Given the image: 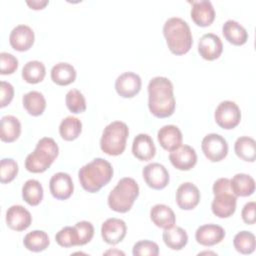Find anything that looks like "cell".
I'll use <instances>...</instances> for the list:
<instances>
[{
	"instance_id": "cell-1",
	"label": "cell",
	"mask_w": 256,
	"mask_h": 256,
	"mask_svg": "<svg viewBox=\"0 0 256 256\" xmlns=\"http://www.w3.org/2000/svg\"><path fill=\"white\" fill-rule=\"evenodd\" d=\"M172 82L162 76L154 77L148 84V107L157 118L170 117L175 110Z\"/></svg>"
},
{
	"instance_id": "cell-2",
	"label": "cell",
	"mask_w": 256,
	"mask_h": 256,
	"mask_svg": "<svg viewBox=\"0 0 256 256\" xmlns=\"http://www.w3.org/2000/svg\"><path fill=\"white\" fill-rule=\"evenodd\" d=\"M112 176V165L103 158L93 159L78 171V178L82 188L90 193L98 192L110 182Z\"/></svg>"
},
{
	"instance_id": "cell-3",
	"label": "cell",
	"mask_w": 256,
	"mask_h": 256,
	"mask_svg": "<svg viewBox=\"0 0 256 256\" xmlns=\"http://www.w3.org/2000/svg\"><path fill=\"white\" fill-rule=\"evenodd\" d=\"M163 34L169 50L175 55L186 54L193 43L190 27L179 17L167 19L163 26Z\"/></svg>"
},
{
	"instance_id": "cell-4",
	"label": "cell",
	"mask_w": 256,
	"mask_h": 256,
	"mask_svg": "<svg viewBox=\"0 0 256 256\" xmlns=\"http://www.w3.org/2000/svg\"><path fill=\"white\" fill-rule=\"evenodd\" d=\"M58 153L59 148L54 139L43 137L38 141L34 151L27 155L25 168L32 173H42L51 166Z\"/></svg>"
},
{
	"instance_id": "cell-5",
	"label": "cell",
	"mask_w": 256,
	"mask_h": 256,
	"mask_svg": "<svg viewBox=\"0 0 256 256\" xmlns=\"http://www.w3.org/2000/svg\"><path fill=\"white\" fill-rule=\"evenodd\" d=\"M139 195L137 182L130 177L122 178L108 195V206L115 212H128Z\"/></svg>"
},
{
	"instance_id": "cell-6",
	"label": "cell",
	"mask_w": 256,
	"mask_h": 256,
	"mask_svg": "<svg viewBox=\"0 0 256 256\" xmlns=\"http://www.w3.org/2000/svg\"><path fill=\"white\" fill-rule=\"evenodd\" d=\"M214 199L211 203V209L215 216L219 218H228L236 210L237 196L232 192L230 179L219 178L213 184Z\"/></svg>"
},
{
	"instance_id": "cell-7",
	"label": "cell",
	"mask_w": 256,
	"mask_h": 256,
	"mask_svg": "<svg viewBox=\"0 0 256 256\" xmlns=\"http://www.w3.org/2000/svg\"><path fill=\"white\" fill-rule=\"evenodd\" d=\"M129 128L122 121H114L108 124L100 139L101 150L110 156H117L124 152Z\"/></svg>"
},
{
	"instance_id": "cell-8",
	"label": "cell",
	"mask_w": 256,
	"mask_h": 256,
	"mask_svg": "<svg viewBox=\"0 0 256 256\" xmlns=\"http://www.w3.org/2000/svg\"><path fill=\"white\" fill-rule=\"evenodd\" d=\"M214 118L218 126L230 130L235 128L241 120V111L238 105L230 100L222 101L216 108Z\"/></svg>"
},
{
	"instance_id": "cell-9",
	"label": "cell",
	"mask_w": 256,
	"mask_h": 256,
	"mask_svg": "<svg viewBox=\"0 0 256 256\" xmlns=\"http://www.w3.org/2000/svg\"><path fill=\"white\" fill-rule=\"evenodd\" d=\"M201 148L206 158L212 162H219L228 154L227 141L224 137L216 133L206 135L202 140Z\"/></svg>"
},
{
	"instance_id": "cell-10",
	"label": "cell",
	"mask_w": 256,
	"mask_h": 256,
	"mask_svg": "<svg viewBox=\"0 0 256 256\" xmlns=\"http://www.w3.org/2000/svg\"><path fill=\"white\" fill-rule=\"evenodd\" d=\"M142 175L146 184L155 190H161L169 183V173L160 163L146 165L142 170Z\"/></svg>"
},
{
	"instance_id": "cell-11",
	"label": "cell",
	"mask_w": 256,
	"mask_h": 256,
	"mask_svg": "<svg viewBox=\"0 0 256 256\" xmlns=\"http://www.w3.org/2000/svg\"><path fill=\"white\" fill-rule=\"evenodd\" d=\"M141 78L133 72H125L119 75L115 81L116 92L123 98H132L141 90Z\"/></svg>"
},
{
	"instance_id": "cell-12",
	"label": "cell",
	"mask_w": 256,
	"mask_h": 256,
	"mask_svg": "<svg viewBox=\"0 0 256 256\" xmlns=\"http://www.w3.org/2000/svg\"><path fill=\"white\" fill-rule=\"evenodd\" d=\"M171 164L178 170L187 171L192 169L197 162V154L189 145H180L169 154Z\"/></svg>"
},
{
	"instance_id": "cell-13",
	"label": "cell",
	"mask_w": 256,
	"mask_h": 256,
	"mask_svg": "<svg viewBox=\"0 0 256 256\" xmlns=\"http://www.w3.org/2000/svg\"><path fill=\"white\" fill-rule=\"evenodd\" d=\"M188 3L192 5L190 14L196 25L200 27H207L213 23L215 19V10L210 1H188Z\"/></svg>"
},
{
	"instance_id": "cell-14",
	"label": "cell",
	"mask_w": 256,
	"mask_h": 256,
	"mask_svg": "<svg viewBox=\"0 0 256 256\" xmlns=\"http://www.w3.org/2000/svg\"><path fill=\"white\" fill-rule=\"evenodd\" d=\"M49 189L54 198L58 200L68 199L74 190L71 176L65 172L55 173L50 179Z\"/></svg>"
},
{
	"instance_id": "cell-15",
	"label": "cell",
	"mask_w": 256,
	"mask_h": 256,
	"mask_svg": "<svg viewBox=\"0 0 256 256\" xmlns=\"http://www.w3.org/2000/svg\"><path fill=\"white\" fill-rule=\"evenodd\" d=\"M126 231L127 227L125 222L118 218H109L104 221L101 226V236L103 240L110 245L121 242L126 236Z\"/></svg>"
},
{
	"instance_id": "cell-16",
	"label": "cell",
	"mask_w": 256,
	"mask_h": 256,
	"mask_svg": "<svg viewBox=\"0 0 256 256\" xmlns=\"http://www.w3.org/2000/svg\"><path fill=\"white\" fill-rule=\"evenodd\" d=\"M222 51V41L216 34L206 33L200 38L198 43V52L203 59L208 61L215 60L220 57Z\"/></svg>"
},
{
	"instance_id": "cell-17",
	"label": "cell",
	"mask_w": 256,
	"mask_h": 256,
	"mask_svg": "<svg viewBox=\"0 0 256 256\" xmlns=\"http://www.w3.org/2000/svg\"><path fill=\"white\" fill-rule=\"evenodd\" d=\"M34 32L27 25H18L14 27L9 35V43L11 47L20 52L29 50L34 43Z\"/></svg>"
},
{
	"instance_id": "cell-18",
	"label": "cell",
	"mask_w": 256,
	"mask_h": 256,
	"mask_svg": "<svg viewBox=\"0 0 256 256\" xmlns=\"http://www.w3.org/2000/svg\"><path fill=\"white\" fill-rule=\"evenodd\" d=\"M200 201V192L197 186L191 182L182 183L176 191V202L183 210L194 209Z\"/></svg>"
},
{
	"instance_id": "cell-19",
	"label": "cell",
	"mask_w": 256,
	"mask_h": 256,
	"mask_svg": "<svg viewBox=\"0 0 256 256\" xmlns=\"http://www.w3.org/2000/svg\"><path fill=\"white\" fill-rule=\"evenodd\" d=\"M32 222L30 212L21 205H13L6 211V224L14 231L27 229Z\"/></svg>"
},
{
	"instance_id": "cell-20",
	"label": "cell",
	"mask_w": 256,
	"mask_h": 256,
	"mask_svg": "<svg viewBox=\"0 0 256 256\" xmlns=\"http://www.w3.org/2000/svg\"><path fill=\"white\" fill-rule=\"evenodd\" d=\"M225 237V230L216 224H205L197 228L196 241L203 246H213L220 243Z\"/></svg>"
},
{
	"instance_id": "cell-21",
	"label": "cell",
	"mask_w": 256,
	"mask_h": 256,
	"mask_svg": "<svg viewBox=\"0 0 256 256\" xmlns=\"http://www.w3.org/2000/svg\"><path fill=\"white\" fill-rule=\"evenodd\" d=\"M132 153L140 161L151 160L156 153L153 139L148 134H138L132 143Z\"/></svg>"
},
{
	"instance_id": "cell-22",
	"label": "cell",
	"mask_w": 256,
	"mask_h": 256,
	"mask_svg": "<svg viewBox=\"0 0 256 256\" xmlns=\"http://www.w3.org/2000/svg\"><path fill=\"white\" fill-rule=\"evenodd\" d=\"M158 142L167 151H173L182 145V133L175 125H165L157 133Z\"/></svg>"
},
{
	"instance_id": "cell-23",
	"label": "cell",
	"mask_w": 256,
	"mask_h": 256,
	"mask_svg": "<svg viewBox=\"0 0 256 256\" xmlns=\"http://www.w3.org/2000/svg\"><path fill=\"white\" fill-rule=\"evenodd\" d=\"M152 222L159 228L168 229L174 226L176 217L173 210L165 204H156L150 210Z\"/></svg>"
},
{
	"instance_id": "cell-24",
	"label": "cell",
	"mask_w": 256,
	"mask_h": 256,
	"mask_svg": "<svg viewBox=\"0 0 256 256\" xmlns=\"http://www.w3.org/2000/svg\"><path fill=\"white\" fill-rule=\"evenodd\" d=\"M222 33L229 43L236 46H241L248 40L246 29L235 20H227L222 26Z\"/></svg>"
},
{
	"instance_id": "cell-25",
	"label": "cell",
	"mask_w": 256,
	"mask_h": 256,
	"mask_svg": "<svg viewBox=\"0 0 256 256\" xmlns=\"http://www.w3.org/2000/svg\"><path fill=\"white\" fill-rule=\"evenodd\" d=\"M162 238L165 245L172 250H181L188 242L186 231L179 226H172L168 229H164Z\"/></svg>"
},
{
	"instance_id": "cell-26",
	"label": "cell",
	"mask_w": 256,
	"mask_h": 256,
	"mask_svg": "<svg viewBox=\"0 0 256 256\" xmlns=\"http://www.w3.org/2000/svg\"><path fill=\"white\" fill-rule=\"evenodd\" d=\"M51 79L60 86H66L73 83L76 79L75 68L66 62H60L51 69Z\"/></svg>"
},
{
	"instance_id": "cell-27",
	"label": "cell",
	"mask_w": 256,
	"mask_h": 256,
	"mask_svg": "<svg viewBox=\"0 0 256 256\" xmlns=\"http://www.w3.org/2000/svg\"><path fill=\"white\" fill-rule=\"evenodd\" d=\"M230 186L232 192L238 197H247L254 193L255 191V181L254 179L244 173H238L233 176L230 180Z\"/></svg>"
},
{
	"instance_id": "cell-28",
	"label": "cell",
	"mask_w": 256,
	"mask_h": 256,
	"mask_svg": "<svg viewBox=\"0 0 256 256\" xmlns=\"http://www.w3.org/2000/svg\"><path fill=\"white\" fill-rule=\"evenodd\" d=\"M21 133V124L19 120L12 115H6L1 118L0 138L3 142L11 143L18 139Z\"/></svg>"
},
{
	"instance_id": "cell-29",
	"label": "cell",
	"mask_w": 256,
	"mask_h": 256,
	"mask_svg": "<svg viewBox=\"0 0 256 256\" xmlns=\"http://www.w3.org/2000/svg\"><path fill=\"white\" fill-rule=\"evenodd\" d=\"M236 155L246 162H254L256 159V142L248 136L239 137L234 144Z\"/></svg>"
},
{
	"instance_id": "cell-30",
	"label": "cell",
	"mask_w": 256,
	"mask_h": 256,
	"mask_svg": "<svg viewBox=\"0 0 256 256\" xmlns=\"http://www.w3.org/2000/svg\"><path fill=\"white\" fill-rule=\"evenodd\" d=\"M25 110L32 116H40L46 108V100L42 93L38 91H30L22 98Z\"/></svg>"
},
{
	"instance_id": "cell-31",
	"label": "cell",
	"mask_w": 256,
	"mask_h": 256,
	"mask_svg": "<svg viewBox=\"0 0 256 256\" xmlns=\"http://www.w3.org/2000/svg\"><path fill=\"white\" fill-rule=\"evenodd\" d=\"M23 244L29 251L41 252L49 246L50 241L46 232L42 230H34L25 235Z\"/></svg>"
},
{
	"instance_id": "cell-32",
	"label": "cell",
	"mask_w": 256,
	"mask_h": 256,
	"mask_svg": "<svg viewBox=\"0 0 256 256\" xmlns=\"http://www.w3.org/2000/svg\"><path fill=\"white\" fill-rule=\"evenodd\" d=\"M22 197L27 204L37 206L43 199V187L40 182L35 179L27 180L22 187Z\"/></svg>"
},
{
	"instance_id": "cell-33",
	"label": "cell",
	"mask_w": 256,
	"mask_h": 256,
	"mask_svg": "<svg viewBox=\"0 0 256 256\" xmlns=\"http://www.w3.org/2000/svg\"><path fill=\"white\" fill-rule=\"evenodd\" d=\"M46 74L45 66L42 62L33 60L27 62L22 69V78L25 82L36 84L41 82Z\"/></svg>"
},
{
	"instance_id": "cell-34",
	"label": "cell",
	"mask_w": 256,
	"mask_h": 256,
	"mask_svg": "<svg viewBox=\"0 0 256 256\" xmlns=\"http://www.w3.org/2000/svg\"><path fill=\"white\" fill-rule=\"evenodd\" d=\"M82 131L81 121L73 116H67L59 125L60 136L66 141H73L80 135Z\"/></svg>"
},
{
	"instance_id": "cell-35",
	"label": "cell",
	"mask_w": 256,
	"mask_h": 256,
	"mask_svg": "<svg viewBox=\"0 0 256 256\" xmlns=\"http://www.w3.org/2000/svg\"><path fill=\"white\" fill-rule=\"evenodd\" d=\"M233 245L239 253L245 255L251 254L256 247L255 236L249 231H240L234 236Z\"/></svg>"
},
{
	"instance_id": "cell-36",
	"label": "cell",
	"mask_w": 256,
	"mask_h": 256,
	"mask_svg": "<svg viewBox=\"0 0 256 256\" xmlns=\"http://www.w3.org/2000/svg\"><path fill=\"white\" fill-rule=\"evenodd\" d=\"M65 102L68 110L74 114L82 113L86 110V100L78 89H71L67 92Z\"/></svg>"
},
{
	"instance_id": "cell-37",
	"label": "cell",
	"mask_w": 256,
	"mask_h": 256,
	"mask_svg": "<svg viewBox=\"0 0 256 256\" xmlns=\"http://www.w3.org/2000/svg\"><path fill=\"white\" fill-rule=\"evenodd\" d=\"M56 242L65 248L79 246V237L75 226H66L57 232L55 235Z\"/></svg>"
},
{
	"instance_id": "cell-38",
	"label": "cell",
	"mask_w": 256,
	"mask_h": 256,
	"mask_svg": "<svg viewBox=\"0 0 256 256\" xmlns=\"http://www.w3.org/2000/svg\"><path fill=\"white\" fill-rule=\"evenodd\" d=\"M18 173V164L11 158H3L0 164V181L2 184L11 182Z\"/></svg>"
},
{
	"instance_id": "cell-39",
	"label": "cell",
	"mask_w": 256,
	"mask_h": 256,
	"mask_svg": "<svg viewBox=\"0 0 256 256\" xmlns=\"http://www.w3.org/2000/svg\"><path fill=\"white\" fill-rule=\"evenodd\" d=\"M132 253L134 256H157L159 254V246L153 241L141 240L134 244Z\"/></svg>"
},
{
	"instance_id": "cell-40",
	"label": "cell",
	"mask_w": 256,
	"mask_h": 256,
	"mask_svg": "<svg viewBox=\"0 0 256 256\" xmlns=\"http://www.w3.org/2000/svg\"><path fill=\"white\" fill-rule=\"evenodd\" d=\"M75 228L79 237V246L90 242L94 235V227L88 221H80L75 224Z\"/></svg>"
},
{
	"instance_id": "cell-41",
	"label": "cell",
	"mask_w": 256,
	"mask_h": 256,
	"mask_svg": "<svg viewBox=\"0 0 256 256\" xmlns=\"http://www.w3.org/2000/svg\"><path fill=\"white\" fill-rule=\"evenodd\" d=\"M18 68V60L15 56L7 52L0 53V73L2 75L12 74Z\"/></svg>"
},
{
	"instance_id": "cell-42",
	"label": "cell",
	"mask_w": 256,
	"mask_h": 256,
	"mask_svg": "<svg viewBox=\"0 0 256 256\" xmlns=\"http://www.w3.org/2000/svg\"><path fill=\"white\" fill-rule=\"evenodd\" d=\"M14 96L13 86L6 81H1L0 83V107L3 108L10 104Z\"/></svg>"
},
{
	"instance_id": "cell-43",
	"label": "cell",
	"mask_w": 256,
	"mask_h": 256,
	"mask_svg": "<svg viewBox=\"0 0 256 256\" xmlns=\"http://www.w3.org/2000/svg\"><path fill=\"white\" fill-rule=\"evenodd\" d=\"M255 209H256V203L254 201H250L244 205V207L241 211V216H242L243 221L246 224L252 225L256 222Z\"/></svg>"
},
{
	"instance_id": "cell-44",
	"label": "cell",
	"mask_w": 256,
	"mask_h": 256,
	"mask_svg": "<svg viewBox=\"0 0 256 256\" xmlns=\"http://www.w3.org/2000/svg\"><path fill=\"white\" fill-rule=\"evenodd\" d=\"M27 5L34 10H39V9H43L46 5H48L49 1L48 0H35V1H27L26 2Z\"/></svg>"
},
{
	"instance_id": "cell-45",
	"label": "cell",
	"mask_w": 256,
	"mask_h": 256,
	"mask_svg": "<svg viewBox=\"0 0 256 256\" xmlns=\"http://www.w3.org/2000/svg\"><path fill=\"white\" fill-rule=\"evenodd\" d=\"M104 254H120V255H124V253H123V252H121V251H118V250H115V251L109 250V251H106Z\"/></svg>"
}]
</instances>
